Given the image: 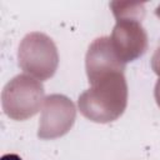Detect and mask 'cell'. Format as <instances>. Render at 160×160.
<instances>
[{
    "mask_svg": "<svg viewBox=\"0 0 160 160\" xmlns=\"http://www.w3.org/2000/svg\"><path fill=\"white\" fill-rule=\"evenodd\" d=\"M151 65H152L154 71L160 76V48H158V50L155 51V54H154V56H152Z\"/></svg>",
    "mask_w": 160,
    "mask_h": 160,
    "instance_id": "obj_7",
    "label": "cell"
},
{
    "mask_svg": "<svg viewBox=\"0 0 160 160\" xmlns=\"http://www.w3.org/2000/svg\"><path fill=\"white\" fill-rule=\"evenodd\" d=\"M58 51L52 40L45 34H28L19 48V65L40 80L54 75L58 66Z\"/></svg>",
    "mask_w": 160,
    "mask_h": 160,
    "instance_id": "obj_2",
    "label": "cell"
},
{
    "mask_svg": "<svg viewBox=\"0 0 160 160\" xmlns=\"http://www.w3.org/2000/svg\"><path fill=\"white\" fill-rule=\"evenodd\" d=\"M128 86L124 72H111L91 84V89L79 98L81 114L96 122H108L118 119L125 110Z\"/></svg>",
    "mask_w": 160,
    "mask_h": 160,
    "instance_id": "obj_1",
    "label": "cell"
},
{
    "mask_svg": "<svg viewBox=\"0 0 160 160\" xmlns=\"http://www.w3.org/2000/svg\"><path fill=\"white\" fill-rule=\"evenodd\" d=\"M156 15L160 18V6H158V8H156Z\"/></svg>",
    "mask_w": 160,
    "mask_h": 160,
    "instance_id": "obj_10",
    "label": "cell"
},
{
    "mask_svg": "<svg viewBox=\"0 0 160 160\" xmlns=\"http://www.w3.org/2000/svg\"><path fill=\"white\" fill-rule=\"evenodd\" d=\"M9 94V105L4 106L6 114L16 120H24L36 114L42 104V85L25 75H19L4 89Z\"/></svg>",
    "mask_w": 160,
    "mask_h": 160,
    "instance_id": "obj_3",
    "label": "cell"
},
{
    "mask_svg": "<svg viewBox=\"0 0 160 160\" xmlns=\"http://www.w3.org/2000/svg\"><path fill=\"white\" fill-rule=\"evenodd\" d=\"M0 160H22L18 154H5L1 156Z\"/></svg>",
    "mask_w": 160,
    "mask_h": 160,
    "instance_id": "obj_8",
    "label": "cell"
},
{
    "mask_svg": "<svg viewBox=\"0 0 160 160\" xmlns=\"http://www.w3.org/2000/svg\"><path fill=\"white\" fill-rule=\"evenodd\" d=\"M155 99H156L158 105L160 106V79L156 82V86H155Z\"/></svg>",
    "mask_w": 160,
    "mask_h": 160,
    "instance_id": "obj_9",
    "label": "cell"
},
{
    "mask_svg": "<svg viewBox=\"0 0 160 160\" xmlns=\"http://www.w3.org/2000/svg\"><path fill=\"white\" fill-rule=\"evenodd\" d=\"M110 41L122 64L141 56L148 48L146 32L138 19H118Z\"/></svg>",
    "mask_w": 160,
    "mask_h": 160,
    "instance_id": "obj_4",
    "label": "cell"
},
{
    "mask_svg": "<svg viewBox=\"0 0 160 160\" xmlns=\"http://www.w3.org/2000/svg\"><path fill=\"white\" fill-rule=\"evenodd\" d=\"M125 64L115 54L110 38H99L86 54V72L90 84L111 72H124Z\"/></svg>",
    "mask_w": 160,
    "mask_h": 160,
    "instance_id": "obj_6",
    "label": "cell"
},
{
    "mask_svg": "<svg viewBox=\"0 0 160 160\" xmlns=\"http://www.w3.org/2000/svg\"><path fill=\"white\" fill-rule=\"evenodd\" d=\"M75 119V108L72 102L62 95H51L45 100L42 118L39 125L38 136L41 139H52L69 131Z\"/></svg>",
    "mask_w": 160,
    "mask_h": 160,
    "instance_id": "obj_5",
    "label": "cell"
}]
</instances>
